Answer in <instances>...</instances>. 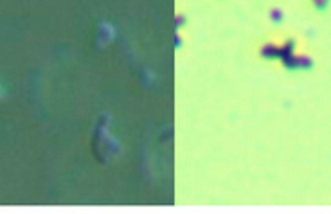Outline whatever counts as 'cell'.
Here are the masks:
<instances>
[{
	"label": "cell",
	"instance_id": "1",
	"mask_svg": "<svg viewBox=\"0 0 331 214\" xmlns=\"http://www.w3.org/2000/svg\"><path fill=\"white\" fill-rule=\"evenodd\" d=\"M259 54L265 60H279L281 58V47L275 45V43H265L261 49H259Z\"/></svg>",
	"mask_w": 331,
	"mask_h": 214
},
{
	"label": "cell",
	"instance_id": "2",
	"mask_svg": "<svg viewBox=\"0 0 331 214\" xmlns=\"http://www.w3.org/2000/svg\"><path fill=\"white\" fill-rule=\"evenodd\" d=\"M297 65H299V69L301 70H308L313 67V60H311V56L297 54Z\"/></svg>",
	"mask_w": 331,
	"mask_h": 214
},
{
	"label": "cell",
	"instance_id": "3",
	"mask_svg": "<svg viewBox=\"0 0 331 214\" xmlns=\"http://www.w3.org/2000/svg\"><path fill=\"white\" fill-rule=\"evenodd\" d=\"M268 18H270L274 24H281L284 18V11L281 8H272L270 13H268Z\"/></svg>",
	"mask_w": 331,
	"mask_h": 214
},
{
	"label": "cell",
	"instance_id": "4",
	"mask_svg": "<svg viewBox=\"0 0 331 214\" xmlns=\"http://www.w3.org/2000/svg\"><path fill=\"white\" fill-rule=\"evenodd\" d=\"M175 24H176V29H182L185 26V15L184 13H178L175 18Z\"/></svg>",
	"mask_w": 331,
	"mask_h": 214
},
{
	"label": "cell",
	"instance_id": "5",
	"mask_svg": "<svg viewBox=\"0 0 331 214\" xmlns=\"http://www.w3.org/2000/svg\"><path fill=\"white\" fill-rule=\"evenodd\" d=\"M311 2L317 9H326L327 4H329V0H311Z\"/></svg>",
	"mask_w": 331,
	"mask_h": 214
},
{
	"label": "cell",
	"instance_id": "6",
	"mask_svg": "<svg viewBox=\"0 0 331 214\" xmlns=\"http://www.w3.org/2000/svg\"><path fill=\"white\" fill-rule=\"evenodd\" d=\"M2 95H4V88H2V86H0V97H2Z\"/></svg>",
	"mask_w": 331,
	"mask_h": 214
}]
</instances>
